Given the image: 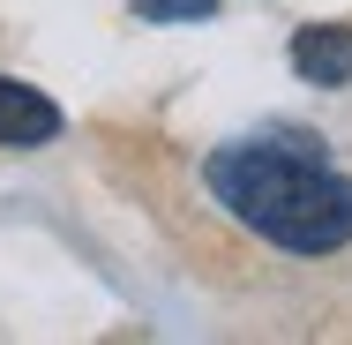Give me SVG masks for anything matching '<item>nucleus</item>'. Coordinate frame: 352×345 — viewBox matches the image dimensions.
I'll return each mask as SVG.
<instances>
[{
  "label": "nucleus",
  "instance_id": "f257e3e1",
  "mask_svg": "<svg viewBox=\"0 0 352 345\" xmlns=\"http://www.w3.org/2000/svg\"><path fill=\"white\" fill-rule=\"evenodd\" d=\"M203 188L248 233L285 255H338L352 248V180L330 165L322 136H240L203 158Z\"/></svg>",
  "mask_w": 352,
  "mask_h": 345
},
{
  "label": "nucleus",
  "instance_id": "f03ea898",
  "mask_svg": "<svg viewBox=\"0 0 352 345\" xmlns=\"http://www.w3.org/2000/svg\"><path fill=\"white\" fill-rule=\"evenodd\" d=\"M60 128H68V121H60V105H53L45 90L0 75V150H45Z\"/></svg>",
  "mask_w": 352,
  "mask_h": 345
},
{
  "label": "nucleus",
  "instance_id": "7ed1b4c3",
  "mask_svg": "<svg viewBox=\"0 0 352 345\" xmlns=\"http://www.w3.org/2000/svg\"><path fill=\"white\" fill-rule=\"evenodd\" d=\"M292 75L315 90H345L352 83V23H307L292 30Z\"/></svg>",
  "mask_w": 352,
  "mask_h": 345
},
{
  "label": "nucleus",
  "instance_id": "20e7f679",
  "mask_svg": "<svg viewBox=\"0 0 352 345\" xmlns=\"http://www.w3.org/2000/svg\"><path fill=\"white\" fill-rule=\"evenodd\" d=\"M142 23H210L217 0H135Z\"/></svg>",
  "mask_w": 352,
  "mask_h": 345
}]
</instances>
